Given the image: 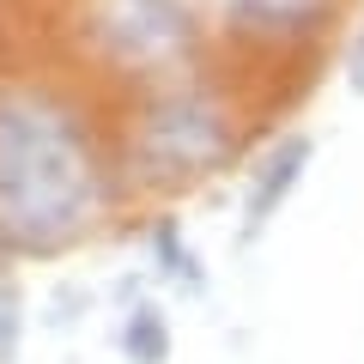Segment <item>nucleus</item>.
<instances>
[{
  "label": "nucleus",
  "instance_id": "obj_1",
  "mask_svg": "<svg viewBox=\"0 0 364 364\" xmlns=\"http://www.w3.org/2000/svg\"><path fill=\"white\" fill-rule=\"evenodd\" d=\"M104 213V176L79 122L43 91H0V237L61 249Z\"/></svg>",
  "mask_w": 364,
  "mask_h": 364
},
{
  "label": "nucleus",
  "instance_id": "obj_2",
  "mask_svg": "<svg viewBox=\"0 0 364 364\" xmlns=\"http://www.w3.org/2000/svg\"><path fill=\"white\" fill-rule=\"evenodd\" d=\"M231 152V116L213 91L170 85L134 122V164L152 182H195L225 164Z\"/></svg>",
  "mask_w": 364,
  "mask_h": 364
},
{
  "label": "nucleus",
  "instance_id": "obj_3",
  "mask_svg": "<svg viewBox=\"0 0 364 364\" xmlns=\"http://www.w3.org/2000/svg\"><path fill=\"white\" fill-rule=\"evenodd\" d=\"M85 31L97 55H109L128 73H170L195 55L188 0H85Z\"/></svg>",
  "mask_w": 364,
  "mask_h": 364
},
{
  "label": "nucleus",
  "instance_id": "obj_4",
  "mask_svg": "<svg viewBox=\"0 0 364 364\" xmlns=\"http://www.w3.org/2000/svg\"><path fill=\"white\" fill-rule=\"evenodd\" d=\"M310 158H316V140H310V134H291V140H279V146L255 164V176H249V200H243V231H249V237H255L261 225L291 200V188L304 182Z\"/></svg>",
  "mask_w": 364,
  "mask_h": 364
},
{
  "label": "nucleus",
  "instance_id": "obj_5",
  "mask_svg": "<svg viewBox=\"0 0 364 364\" xmlns=\"http://www.w3.org/2000/svg\"><path fill=\"white\" fill-rule=\"evenodd\" d=\"M231 25L255 31V37H304L328 18L334 0H213Z\"/></svg>",
  "mask_w": 364,
  "mask_h": 364
},
{
  "label": "nucleus",
  "instance_id": "obj_6",
  "mask_svg": "<svg viewBox=\"0 0 364 364\" xmlns=\"http://www.w3.org/2000/svg\"><path fill=\"white\" fill-rule=\"evenodd\" d=\"M122 358L128 364H170V316L158 304H140V310L122 316V334H116Z\"/></svg>",
  "mask_w": 364,
  "mask_h": 364
},
{
  "label": "nucleus",
  "instance_id": "obj_7",
  "mask_svg": "<svg viewBox=\"0 0 364 364\" xmlns=\"http://www.w3.org/2000/svg\"><path fill=\"white\" fill-rule=\"evenodd\" d=\"M25 352V291L0 286V364H18Z\"/></svg>",
  "mask_w": 364,
  "mask_h": 364
},
{
  "label": "nucleus",
  "instance_id": "obj_8",
  "mask_svg": "<svg viewBox=\"0 0 364 364\" xmlns=\"http://www.w3.org/2000/svg\"><path fill=\"white\" fill-rule=\"evenodd\" d=\"M346 85L364 97V25H358V37L346 43Z\"/></svg>",
  "mask_w": 364,
  "mask_h": 364
}]
</instances>
